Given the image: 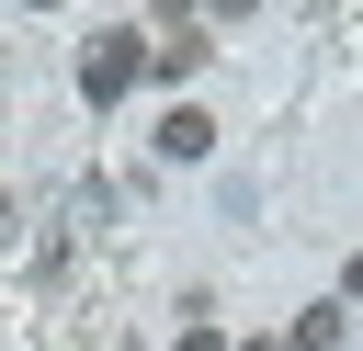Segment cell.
Segmentation results:
<instances>
[{
	"label": "cell",
	"mask_w": 363,
	"mask_h": 351,
	"mask_svg": "<svg viewBox=\"0 0 363 351\" xmlns=\"http://www.w3.org/2000/svg\"><path fill=\"white\" fill-rule=\"evenodd\" d=\"M136 79H147V45H136L125 23H113V34H91V57H79V102H125Z\"/></svg>",
	"instance_id": "1"
},
{
	"label": "cell",
	"mask_w": 363,
	"mask_h": 351,
	"mask_svg": "<svg viewBox=\"0 0 363 351\" xmlns=\"http://www.w3.org/2000/svg\"><path fill=\"white\" fill-rule=\"evenodd\" d=\"M261 351H284V340H261Z\"/></svg>",
	"instance_id": "6"
},
{
	"label": "cell",
	"mask_w": 363,
	"mask_h": 351,
	"mask_svg": "<svg viewBox=\"0 0 363 351\" xmlns=\"http://www.w3.org/2000/svg\"><path fill=\"white\" fill-rule=\"evenodd\" d=\"M147 68H159V79H193V68H204V23H170V34H159V57H147Z\"/></svg>",
	"instance_id": "2"
},
{
	"label": "cell",
	"mask_w": 363,
	"mask_h": 351,
	"mask_svg": "<svg viewBox=\"0 0 363 351\" xmlns=\"http://www.w3.org/2000/svg\"><path fill=\"white\" fill-rule=\"evenodd\" d=\"M284 351H340V306H306V317H295V340H284Z\"/></svg>",
	"instance_id": "4"
},
{
	"label": "cell",
	"mask_w": 363,
	"mask_h": 351,
	"mask_svg": "<svg viewBox=\"0 0 363 351\" xmlns=\"http://www.w3.org/2000/svg\"><path fill=\"white\" fill-rule=\"evenodd\" d=\"M204 147H216L204 113H170V125H159V159H204Z\"/></svg>",
	"instance_id": "3"
},
{
	"label": "cell",
	"mask_w": 363,
	"mask_h": 351,
	"mask_svg": "<svg viewBox=\"0 0 363 351\" xmlns=\"http://www.w3.org/2000/svg\"><path fill=\"white\" fill-rule=\"evenodd\" d=\"M352 294H363V260H352Z\"/></svg>",
	"instance_id": "5"
}]
</instances>
